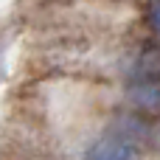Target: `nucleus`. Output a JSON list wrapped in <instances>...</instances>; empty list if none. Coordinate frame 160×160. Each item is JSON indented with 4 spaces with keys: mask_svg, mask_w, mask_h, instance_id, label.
I'll return each mask as SVG.
<instances>
[{
    "mask_svg": "<svg viewBox=\"0 0 160 160\" xmlns=\"http://www.w3.org/2000/svg\"><path fill=\"white\" fill-rule=\"evenodd\" d=\"M127 93H129V101L138 112H143L149 118L160 115V79L158 76H132Z\"/></svg>",
    "mask_w": 160,
    "mask_h": 160,
    "instance_id": "1",
    "label": "nucleus"
},
{
    "mask_svg": "<svg viewBox=\"0 0 160 160\" xmlns=\"http://www.w3.org/2000/svg\"><path fill=\"white\" fill-rule=\"evenodd\" d=\"M110 132L118 135V138H124V141H129L135 149H143V146H152V143H155V129H152V124H146V121L138 118V115H121V118H115V124H112Z\"/></svg>",
    "mask_w": 160,
    "mask_h": 160,
    "instance_id": "2",
    "label": "nucleus"
},
{
    "mask_svg": "<svg viewBox=\"0 0 160 160\" xmlns=\"http://www.w3.org/2000/svg\"><path fill=\"white\" fill-rule=\"evenodd\" d=\"M84 158L87 160H135L138 158V149L129 143V141H124V138H118V135H107V138H101V141H96L87 152H84Z\"/></svg>",
    "mask_w": 160,
    "mask_h": 160,
    "instance_id": "3",
    "label": "nucleus"
},
{
    "mask_svg": "<svg viewBox=\"0 0 160 160\" xmlns=\"http://www.w3.org/2000/svg\"><path fill=\"white\" fill-rule=\"evenodd\" d=\"M132 76H158L160 79V45H143L141 48L135 68H132Z\"/></svg>",
    "mask_w": 160,
    "mask_h": 160,
    "instance_id": "4",
    "label": "nucleus"
},
{
    "mask_svg": "<svg viewBox=\"0 0 160 160\" xmlns=\"http://www.w3.org/2000/svg\"><path fill=\"white\" fill-rule=\"evenodd\" d=\"M149 22H152L155 34L160 37V3H155V6H152V11H149Z\"/></svg>",
    "mask_w": 160,
    "mask_h": 160,
    "instance_id": "5",
    "label": "nucleus"
}]
</instances>
